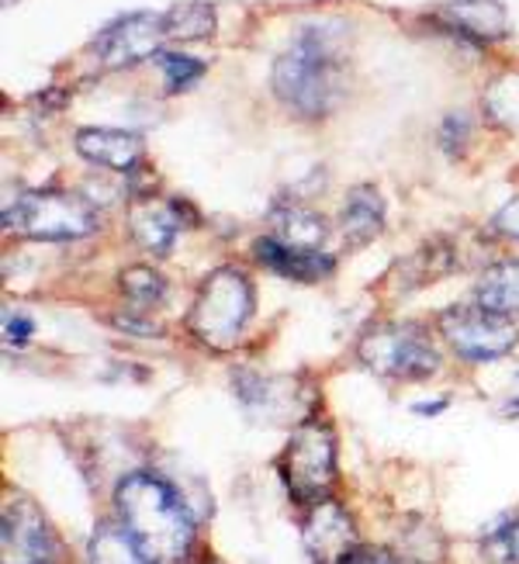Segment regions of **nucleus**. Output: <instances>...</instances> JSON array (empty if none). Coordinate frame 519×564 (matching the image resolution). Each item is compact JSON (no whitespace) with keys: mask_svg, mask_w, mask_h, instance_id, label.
I'll use <instances>...</instances> for the list:
<instances>
[{"mask_svg":"<svg viewBox=\"0 0 519 564\" xmlns=\"http://www.w3.org/2000/svg\"><path fill=\"white\" fill-rule=\"evenodd\" d=\"M270 84L284 108L302 118L329 115L346 90V29L339 21H312L278 56Z\"/></svg>","mask_w":519,"mask_h":564,"instance_id":"obj_1","label":"nucleus"},{"mask_svg":"<svg viewBox=\"0 0 519 564\" xmlns=\"http://www.w3.org/2000/svg\"><path fill=\"white\" fill-rule=\"evenodd\" d=\"M118 520L156 564H181L194 544V520L181 492L150 471H132L115 488Z\"/></svg>","mask_w":519,"mask_h":564,"instance_id":"obj_2","label":"nucleus"},{"mask_svg":"<svg viewBox=\"0 0 519 564\" xmlns=\"http://www.w3.org/2000/svg\"><path fill=\"white\" fill-rule=\"evenodd\" d=\"M281 481L294 502L315 506L329 499L336 485V436L333 426L318 415H309L294 426L284 454L278 460Z\"/></svg>","mask_w":519,"mask_h":564,"instance_id":"obj_3","label":"nucleus"},{"mask_svg":"<svg viewBox=\"0 0 519 564\" xmlns=\"http://www.w3.org/2000/svg\"><path fill=\"white\" fill-rule=\"evenodd\" d=\"M253 315V288L236 267H218L197 288L191 305V333L215 350H229Z\"/></svg>","mask_w":519,"mask_h":564,"instance_id":"obj_4","label":"nucleus"},{"mask_svg":"<svg viewBox=\"0 0 519 564\" xmlns=\"http://www.w3.org/2000/svg\"><path fill=\"white\" fill-rule=\"evenodd\" d=\"M357 357L381 378L419 381L436 375L440 354L430 343L426 329L415 323H378L367 326L357 343Z\"/></svg>","mask_w":519,"mask_h":564,"instance_id":"obj_5","label":"nucleus"},{"mask_svg":"<svg viewBox=\"0 0 519 564\" xmlns=\"http://www.w3.org/2000/svg\"><path fill=\"white\" fill-rule=\"evenodd\" d=\"M4 226L29 239L66 242L90 236L97 229V212L66 191H24L14 208L4 212Z\"/></svg>","mask_w":519,"mask_h":564,"instance_id":"obj_6","label":"nucleus"},{"mask_svg":"<svg viewBox=\"0 0 519 564\" xmlns=\"http://www.w3.org/2000/svg\"><path fill=\"white\" fill-rule=\"evenodd\" d=\"M440 333L451 339V347L464 360H496L519 343V329L512 326V318L485 305L447 308L440 315Z\"/></svg>","mask_w":519,"mask_h":564,"instance_id":"obj_7","label":"nucleus"},{"mask_svg":"<svg viewBox=\"0 0 519 564\" xmlns=\"http://www.w3.org/2000/svg\"><path fill=\"white\" fill-rule=\"evenodd\" d=\"M0 561L4 564H56V536L39 506L24 496L4 502L0 512Z\"/></svg>","mask_w":519,"mask_h":564,"instance_id":"obj_8","label":"nucleus"},{"mask_svg":"<svg viewBox=\"0 0 519 564\" xmlns=\"http://www.w3.org/2000/svg\"><path fill=\"white\" fill-rule=\"evenodd\" d=\"M166 29H163V14L153 11H136L111 21L108 29L94 39V53L108 69H126L145 59H156L163 53Z\"/></svg>","mask_w":519,"mask_h":564,"instance_id":"obj_9","label":"nucleus"},{"mask_svg":"<svg viewBox=\"0 0 519 564\" xmlns=\"http://www.w3.org/2000/svg\"><path fill=\"white\" fill-rule=\"evenodd\" d=\"M302 544L315 564H339L350 551H357V527L339 502L323 499L309 506L302 520Z\"/></svg>","mask_w":519,"mask_h":564,"instance_id":"obj_10","label":"nucleus"},{"mask_svg":"<svg viewBox=\"0 0 519 564\" xmlns=\"http://www.w3.org/2000/svg\"><path fill=\"white\" fill-rule=\"evenodd\" d=\"M194 223V212L184 202H156L139 198L129 212V229L142 250L153 257H166L177 242V232Z\"/></svg>","mask_w":519,"mask_h":564,"instance_id":"obj_11","label":"nucleus"},{"mask_svg":"<svg viewBox=\"0 0 519 564\" xmlns=\"http://www.w3.org/2000/svg\"><path fill=\"white\" fill-rule=\"evenodd\" d=\"M440 21L475 42H502L509 35V14L499 0H451L440 8Z\"/></svg>","mask_w":519,"mask_h":564,"instance_id":"obj_12","label":"nucleus"},{"mask_svg":"<svg viewBox=\"0 0 519 564\" xmlns=\"http://www.w3.org/2000/svg\"><path fill=\"white\" fill-rule=\"evenodd\" d=\"M77 153L84 160H90L94 166L132 174V170L142 163V139L136 132H121V129H80Z\"/></svg>","mask_w":519,"mask_h":564,"instance_id":"obj_13","label":"nucleus"},{"mask_svg":"<svg viewBox=\"0 0 519 564\" xmlns=\"http://www.w3.org/2000/svg\"><path fill=\"white\" fill-rule=\"evenodd\" d=\"M253 253L263 267H270V271H278L281 278H291V281H318L333 274V257L318 253V250H291L284 247V242H278L274 236H263L253 242Z\"/></svg>","mask_w":519,"mask_h":564,"instance_id":"obj_14","label":"nucleus"},{"mask_svg":"<svg viewBox=\"0 0 519 564\" xmlns=\"http://www.w3.org/2000/svg\"><path fill=\"white\" fill-rule=\"evenodd\" d=\"M339 226H343V239L350 242V247H364V242L375 239L385 229L381 194L370 184H357L350 194H346V205L339 212Z\"/></svg>","mask_w":519,"mask_h":564,"instance_id":"obj_15","label":"nucleus"},{"mask_svg":"<svg viewBox=\"0 0 519 564\" xmlns=\"http://www.w3.org/2000/svg\"><path fill=\"white\" fill-rule=\"evenodd\" d=\"M478 305L499 312V315H519V260L491 263L478 281Z\"/></svg>","mask_w":519,"mask_h":564,"instance_id":"obj_16","label":"nucleus"},{"mask_svg":"<svg viewBox=\"0 0 519 564\" xmlns=\"http://www.w3.org/2000/svg\"><path fill=\"white\" fill-rule=\"evenodd\" d=\"M270 236L291 250H318L326 239V223H323V215H315L309 208H278L274 232Z\"/></svg>","mask_w":519,"mask_h":564,"instance_id":"obj_17","label":"nucleus"},{"mask_svg":"<svg viewBox=\"0 0 519 564\" xmlns=\"http://www.w3.org/2000/svg\"><path fill=\"white\" fill-rule=\"evenodd\" d=\"M482 108L496 129L519 135V69L499 73V77L485 87Z\"/></svg>","mask_w":519,"mask_h":564,"instance_id":"obj_18","label":"nucleus"},{"mask_svg":"<svg viewBox=\"0 0 519 564\" xmlns=\"http://www.w3.org/2000/svg\"><path fill=\"white\" fill-rule=\"evenodd\" d=\"M87 557L90 564H156L139 551V544L132 541L126 527H115V523H101L94 530L87 544Z\"/></svg>","mask_w":519,"mask_h":564,"instance_id":"obj_19","label":"nucleus"},{"mask_svg":"<svg viewBox=\"0 0 519 564\" xmlns=\"http://www.w3.org/2000/svg\"><path fill=\"white\" fill-rule=\"evenodd\" d=\"M166 39L173 42H202L215 35V8L205 0H187V4H173L163 14Z\"/></svg>","mask_w":519,"mask_h":564,"instance_id":"obj_20","label":"nucleus"},{"mask_svg":"<svg viewBox=\"0 0 519 564\" xmlns=\"http://www.w3.org/2000/svg\"><path fill=\"white\" fill-rule=\"evenodd\" d=\"M482 551L496 564H519V512H506L482 530Z\"/></svg>","mask_w":519,"mask_h":564,"instance_id":"obj_21","label":"nucleus"},{"mask_svg":"<svg viewBox=\"0 0 519 564\" xmlns=\"http://www.w3.org/2000/svg\"><path fill=\"white\" fill-rule=\"evenodd\" d=\"M121 291H126V299L139 308H150L156 302H163V278L156 271H150V267H129L126 274H121Z\"/></svg>","mask_w":519,"mask_h":564,"instance_id":"obj_22","label":"nucleus"},{"mask_svg":"<svg viewBox=\"0 0 519 564\" xmlns=\"http://www.w3.org/2000/svg\"><path fill=\"white\" fill-rule=\"evenodd\" d=\"M156 66H160V73L166 77V90L170 94H181V90H187L191 84H197V80L205 77V63L202 59H191L184 53H160L156 56Z\"/></svg>","mask_w":519,"mask_h":564,"instance_id":"obj_23","label":"nucleus"},{"mask_svg":"<svg viewBox=\"0 0 519 564\" xmlns=\"http://www.w3.org/2000/svg\"><path fill=\"white\" fill-rule=\"evenodd\" d=\"M467 132H472V126H467L464 115H447L443 118V129H440V145L447 153H461L467 142Z\"/></svg>","mask_w":519,"mask_h":564,"instance_id":"obj_24","label":"nucleus"},{"mask_svg":"<svg viewBox=\"0 0 519 564\" xmlns=\"http://www.w3.org/2000/svg\"><path fill=\"white\" fill-rule=\"evenodd\" d=\"M32 318L24 315V312H14V308H8L4 312V343L8 347H24V343L32 339Z\"/></svg>","mask_w":519,"mask_h":564,"instance_id":"obj_25","label":"nucleus"},{"mask_svg":"<svg viewBox=\"0 0 519 564\" xmlns=\"http://www.w3.org/2000/svg\"><path fill=\"white\" fill-rule=\"evenodd\" d=\"M499 229V236H506V239H516L519 242V198H512V202H506L499 212H496V223H491Z\"/></svg>","mask_w":519,"mask_h":564,"instance_id":"obj_26","label":"nucleus"},{"mask_svg":"<svg viewBox=\"0 0 519 564\" xmlns=\"http://www.w3.org/2000/svg\"><path fill=\"white\" fill-rule=\"evenodd\" d=\"M339 564H394V561H391V554L381 551V547H357V551L346 554Z\"/></svg>","mask_w":519,"mask_h":564,"instance_id":"obj_27","label":"nucleus"},{"mask_svg":"<svg viewBox=\"0 0 519 564\" xmlns=\"http://www.w3.org/2000/svg\"><path fill=\"white\" fill-rule=\"evenodd\" d=\"M443 409H447V402H443V399H436V402H419V405H412V412H415V415H440Z\"/></svg>","mask_w":519,"mask_h":564,"instance_id":"obj_28","label":"nucleus"},{"mask_svg":"<svg viewBox=\"0 0 519 564\" xmlns=\"http://www.w3.org/2000/svg\"><path fill=\"white\" fill-rule=\"evenodd\" d=\"M197 564H218V561H212V557H208V561H197Z\"/></svg>","mask_w":519,"mask_h":564,"instance_id":"obj_29","label":"nucleus"},{"mask_svg":"<svg viewBox=\"0 0 519 564\" xmlns=\"http://www.w3.org/2000/svg\"><path fill=\"white\" fill-rule=\"evenodd\" d=\"M11 4H14V0H4V8H11Z\"/></svg>","mask_w":519,"mask_h":564,"instance_id":"obj_30","label":"nucleus"}]
</instances>
